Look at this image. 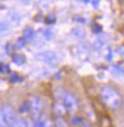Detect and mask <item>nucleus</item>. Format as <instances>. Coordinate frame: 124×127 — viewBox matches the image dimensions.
Returning <instances> with one entry per match:
<instances>
[{
    "mask_svg": "<svg viewBox=\"0 0 124 127\" xmlns=\"http://www.w3.org/2000/svg\"><path fill=\"white\" fill-rule=\"evenodd\" d=\"M47 21L49 22V23H52V22H54L55 21V17L53 16V15H49L48 17H47Z\"/></svg>",
    "mask_w": 124,
    "mask_h": 127,
    "instance_id": "obj_23",
    "label": "nucleus"
},
{
    "mask_svg": "<svg viewBox=\"0 0 124 127\" xmlns=\"http://www.w3.org/2000/svg\"><path fill=\"white\" fill-rule=\"evenodd\" d=\"M53 112L54 114L57 116V117H63L66 113V110H65V107L62 103L61 98L57 99L54 103H53Z\"/></svg>",
    "mask_w": 124,
    "mask_h": 127,
    "instance_id": "obj_6",
    "label": "nucleus"
},
{
    "mask_svg": "<svg viewBox=\"0 0 124 127\" xmlns=\"http://www.w3.org/2000/svg\"><path fill=\"white\" fill-rule=\"evenodd\" d=\"M19 112L21 114H25L27 112H29V106H28V102H24L21 104V106L19 109Z\"/></svg>",
    "mask_w": 124,
    "mask_h": 127,
    "instance_id": "obj_14",
    "label": "nucleus"
},
{
    "mask_svg": "<svg viewBox=\"0 0 124 127\" xmlns=\"http://www.w3.org/2000/svg\"><path fill=\"white\" fill-rule=\"evenodd\" d=\"M25 44H26V41H25V39L23 38V37H21V38H19L18 40H17V42H16V45H17V47L18 48H23L24 46H25Z\"/></svg>",
    "mask_w": 124,
    "mask_h": 127,
    "instance_id": "obj_16",
    "label": "nucleus"
},
{
    "mask_svg": "<svg viewBox=\"0 0 124 127\" xmlns=\"http://www.w3.org/2000/svg\"><path fill=\"white\" fill-rule=\"evenodd\" d=\"M1 109V112H2V115L5 118V121L6 123L8 124V126L11 125L13 123V121L17 118L16 117V112L14 110V108L9 105V104H5L0 108Z\"/></svg>",
    "mask_w": 124,
    "mask_h": 127,
    "instance_id": "obj_5",
    "label": "nucleus"
},
{
    "mask_svg": "<svg viewBox=\"0 0 124 127\" xmlns=\"http://www.w3.org/2000/svg\"><path fill=\"white\" fill-rule=\"evenodd\" d=\"M0 126L1 127H8V124L6 123L5 121V118L2 115V112H1V109H0Z\"/></svg>",
    "mask_w": 124,
    "mask_h": 127,
    "instance_id": "obj_21",
    "label": "nucleus"
},
{
    "mask_svg": "<svg viewBox=\"0 0 124 127\" xmlns=\"http://www.w3.org/2000/svg\"><path fill=\"white\" fill-rule=\"evenodd\" d=\"M104 45H105V41H104L103 39H97V40L94 42V48L99 50V49L103 48Z\"/></svg>",
    "mask_w": 124,
    "mask_h": 127,
    "instance_id": "obj_15",
    "label": "nucleus"
},
{
    "mask_svg": "<svg viewBox=\"0 0 124 127\" xmlns=\"http://www.w3.org/2000/svg\"><path fill=\"white\" fill-rule=\"evenodd\" d=\"M99 3H100V0H91V4L94 8H98Z\"/></svg>",
    "mask_w": 124,
    "mask_h": 127,
    "instance_id": "obj_25",
    "label": "nucleus"
},
{
    "mask_svg": "<svg viewBox=\"0 0 124 127\" xmlns=\"http://www.w3.org/2000/svg\"><path fill=\"white\" fill-rule=\"evenodd\" d=\"M12 60L14 63H16L17 65H22V64L25 62V56L22 55L21 53H16V54H13L12 56Z\"/></svg>",
    "mask_w": 124,
    "mask_h": 127,
    "instance_id": "obj_9",
    "label": "nucleus"
},
{
    "mask_svg": "<svg viewBox=\"0 0 124 127\" xmlns=\"http://www.w3.org/2000/svg\"><path fill=\"white\" fill-rule=\"evenodd\" d=\"M61 100L65 107L66 113L69 115H75L79 110V101L77 96L72 92H65L61 96Z\"/></svg>",
    "mask_w": 124,
    "mask_h": 127,
    "instance_id": "obj_2",
    "label": "nucleus"
},
{
    "mask_svg": "<svg viewBox=\"0 0 124 127\" xmlns=\"http://www.w3.org/2000/svg\"><path fill=\"white\" fill-rule=\"evenodd\" d=\"M9 70H10V68H9V66L7 64L0 65V73L1 74H7L9 72Z\"/></svg>",
    "mask_w": 124,
    "mask_h": 127,
    "instance_id": "obj_17",
    "label": "nucleus"
},
{
    "mask_svg": "<svg viewBox=\"0 0 124 127\" xmlns=\"http://www.w3.org/2000/svg\"><path fill=\"white\" fill-rule=\"evenodd\" d=\"M44 36H45L46 39H51L52 37V32L51 31V30H47V31H45Z\"/></svg>",
    "mask_w": 124,
    "mask_h": 127,
    "instance_id": "obj_24",
    "label": "nucleus"
},
{
    "mask_svg": "<svg viewBox=\"0 0 124 127\" xmlns=\"http://www.w3.org/2000/svg\"><path fill=\"white\" fill-rule=\"evenodd\" d=\"M9 24L6 23V22H0V32H4L7 31L9 29Z\"/></svg>",
    "mask_w": 124,
    "mask_h": 127,
    "instance_id": "obj_20",
    "label": "nucleus"
},
{
    "mask_svg": "<svg viewBox=\"0 0 124 127\" xmlns=\"http://www.w3.org/2000/svg\"><path fill=\"white\" fill-rule=\"evenodd\" d=\"M0 127H1V126H0Z\"/></svg>",
    "mask_w": 124,
    "mask_h": 127,
    "instance_id": "obj_30",
    "label": "nucleus"
},
{
    "mask_svg": "<svg viewBox=\"0 0 124 127\" xmlns=\"http://www.w3.org/2000/svg\"><path fill=\"white\" fill-rule=\"evenodd\" d=\"M8 127H27V121L24 118H16Z\"/></svg>",
    "mask_w": 124,
    "mask_h": 127,
    "instance_id": "obj_11",
    "label": "nucleus"
},
{
    "mask_svg": "<svg viewBox=\"0 0 124 127\" xmlns=\"http://www.w3.org/2000/svg\"><path fill=\"white\" fill-rule=\"evenodd\" d=\"M54 127H69L68 122L63 118V117H57L53 121Z\"/></svg>",
    "mask_w": 124,
    "mask_h": 127,
    "instance_id": "obj_12",
    "label": "nucleus"
},
{
    "mask_svg": "<svg viewBox=\"0 0 124 127\" xmlns=\"http://www.w3.org/2000/svg\"><path fill=\"white\" fill-rule=\"evenodd\" d=\"M93 31L95 32V33H97V34H99V33H101V31H102V27L99 24H95L93 26Z\"/></svg>",
    "mask_w": 124,
    "mask_h": 127,
    "instance_id": "obj_22",
    "label": "nucleus"
},
{
    "mask_svg": "<svg viewBox=\"0 0 124 127\" xmlns=\"http://www.w3.org/2000/svg\"><path fill=\"white\" fill-rule=\"evenodd\" d=\"M101 98L103 102L111 109H118L121 106V95L120 93L111 86H104L101 90Z\"/></svg>",
    "mask_w": 124,
    "mask_h": 127,
    "instance_id": "obj_1",
    "label": "nucleus"
},
{
    "mask_svg": "<svg viewBox=\"0 0 124 127\" xmlns=\"http://www.w3.org/2000/svg\"><path fill=\"white\" fill-rule=\"evenodd\" d=\"M5 50H6L7 53L11 54V53L14 52V50H15V47H14V45H13V44L9 43V44H7V45H6V47H5Z\"/></svg>",
    "mask_w": 124,
    "mask_h": 127,
    "instance_id": "obj_19",
    "label": "nucleus"
},
{
    "mask_svg": "<svg viewBox=\"0 0 124 127\" xmlns=\"http://www.w3.org/2000/svg\"><path fill=\"white\" fill-rule=\"evenodd\" d=\"M122 49H123V47H119V48L117 49V52L119 53V54H120V55H122V54H123V53H122V51H123Z\"/></svg>",
    "mask_w": 124,
    "mask_h": 127,
    "instance_id": "obj_26",
    "label": "nucleus"
},
{
    "mask_svg": "<svg viewBox=\"0 0 124 127\" xmlns=\"http://www.w3.org/2000/svg\"><path fill=\"white\" fill-rule=\"evenodd\" d=\"M71 35H72L74 38H76V39L82 40V39L85 38L86 32L82 27H76V28H74L72 31H71Z\"/></svg>",
    "mask_w": 124,
    "mask_h": 127,
    "instance_id": "obj_7",
    "label": "nucleus"
},
{
    "mask_svg": "<svg viewBox=\"0 0 124 127\" xmlns=\"http://www.w3.org/2000/svg\"><path fill=\"white\" fill-rule=\"evenodd\" d=\"M10 81L12 83H18V82H21V78L18 74H13V75H11Z\"/></svg>",
    "mask_w": 124,
    "mask_h": 127,
    "instance_id": "obj_18",
    "label": "nucleus"
},
{
    "mask_svg": "<svg viewBox=\"0 0 124 127\" xmlns=\"http://www.w3.org/2000/svg\"><path fill=\"white\" fill-rule=\"evenodd\" d=\"M100 127H113L110 117H103L100 120Z\"/></svg>",
    "mask_w": 124,
    "mask_h": 127,
    "instance_id": "obj_13",
    "label": "nucleus"
},
{
    "mask_svg": "<svg viewBox=\"0 0 124 127\" xmlns=\"http://www.w3.org/2000/svg\"><path fill=\"white\" fill-rule=\"evenodd\" d=\"M22 34H23V38L25 39V41H30V40H33L34 36H35V32L33 30V28H31L29 26L25 27L22 31Z\"/></svg>",
    "mask_w": 124,
    "mask_h": 127,
    "instance_id": "obj_8",
    "label": "nucleus"
},
{
    "mask_svg": "<svg viewBox=\"0 0 124 127\" xmlns=\"http://www.w3.org/2000/svg\"><path fill=\"white\" fill-rule=\"evenodd\" d=\"M88 1H89V0H83V2H84V3H87Z\"/></svg>",
    "mask_w": 124,
    "mask_h": 127,
    "instance_id": "obj_29",
    "label": "nucleus"
},
{
    "mask_svg": "<svg viewBox=\"0 0 124 127\" xmlns=\"http://www.w3.org/2000/svg\"><path fill=\"white\" fill-rule=\"evenodd\" d=\"M36 58L38 60H41L43 62L50 64V65H54L59 61L58 54L55 52H52V51H45V52L37 53Z\"/></svg>",
    "mask_w": 124,
    "mask_h": 127,
    "instance_id": "obj_4",
    "label": "nucleus"
},
{
    "mask_svg": "<svg viewBox=\"0 0 124 127\" xmlns=\"http://www.w3.org/2000/svg\"><path fill=\"white\" fill-rule=\"evenodd\" d=\"M28 106H29V112L31 114V117L33 119H38L41 117L44 103L42 99L37 95H31L28 99Z\"/></svg>",
    "mask_w": 124,
    "mask_h": 127,
    "instance_id": "obj_3",
    "label": "nucleus"
},
{
    "mask_svg": "<svg viewBox=\"0 0 124 127\" xmlns=\"http://www.w3.org/2000/svg\"><path fill=\"white\" fill-rule=\"evenodd\" d=\"M80 127H91V126H90V124H88V123L85 122V123H83Z\"/></svg>",
    "mask_w": 124,
    "mask_h": 127,
    "instance_id": "obj_27",
    "label": "nucleus"
},
{
    "mask_svg": "<svg viewBox=\"0 0 124 127\" xmlns=\"http://www.w3.org/2000/svg\"><path fill=\"white\" fill-rule=\"evenodd\" d=\"M9 21L13 24H19L21 21V16L18 12H12L9 14Z\"/></svg>",
    "mask_w": 124,
    "mask_h": 127,
    "instance_id": "obj_10",
    "label": "nucleus"
},
{
    "mask_svg": "<svg viewBox=\"0 0 124 127\" xmlns=\"http://www.w3.org/2000/svg\"><path fill=\"white\" fill-rule=\"evenodd\" d=\"M22 2H24V3H27V2H29V1H31V0H21Z\"/></svg>",
    "mask_w": 124,
    "mask_h": 127,
    "instance_id": "obj_28",
    "label": "nucleus"
}]
</instances>
